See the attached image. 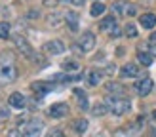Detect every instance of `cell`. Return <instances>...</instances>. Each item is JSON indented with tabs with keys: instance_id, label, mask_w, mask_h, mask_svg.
<instances>
[{
	"instance_id": "12",
	"label": "cell",
	"mask_w": 156,
	"mask_h": 137,
	"mask_svg": "<svg viewBox=\"0 0 156 137\" xmlns=\"http://www.w3.org/2000/svg\"><path fill=\"white\" fill-rule=\"evenodd\" d=\"M30 88H33L34 93H38V95L42 97V95L48 93V91H51L55 86H53L51 82H33V86H30Z\"/></svg>"
},
{
	"instance_id": "16",
	"label": "cell",
	"mask_w": 156,
	"mask_h": 137,
	"mask_svg": "<svg viewBox=\"0 0 156 137\" xmlns=\"http://www.w3.org/2000/svg\"><path fill=\"white\" fill-rule=\"evenodd\" d=\"M107 91H108V93H112L114 97H124V93H126V90L122 88V84H116V82L107 84Z\"/></svg>"
},
{
	"instance_id": "9",
	"label": "cell",
	"mask_w": 156,
	"mask_h": 137,
	"mask_svg": "<svg viewBox=\"0 0 156 137\" xmlns=\"http://www.w3.org/2000/svg\"><path fill=\"white\" fill-rule=\"evenodd\" d=\"M69 112H71V109H69L67 103H55L48 111V114L51 118H65V116H69Z\"/></svg>"
},
{
	"instance_id": "15",
	"label": "cell",
	"mask_w": 156,
	"mask_h": 137,
	"mask_svg": "<svg viewBox=\"0 0 156 137\" xmlns=\"http://www.w3.org/2000/svg\"><path fill=\"white\" fill-rule=\"evenodd\" d=\"M139 25L143 29H152L156 25V15L154 13H143L141 17H139Z\"/></svg>"
},
{
	"instance_id": "1",
	"label": "cell",
	"mask_w": 156,
	"mask_h": 137,
	"mask_svg": "<svg viewBox=\"0 0 156 137\" xmlns=\"http://www.w3.org/2000/svg\"><path fill=\"white\" fill-rule=\"evenodd\" d=\"M17 78V67H15V57L12 51L0 53V88L6 84H12Z\"/></svg>"
},
{
	"instance_id": "30",
	"label": "cell",
	"mask_w": 156,
	"mask_h": 137,
	"mask_svg": "<svg viewBox=\"0 0 156 137\" xmlns=\"http://www.w3.org/2000/svg\"><path fill=\"white\" fill-rule=\"evenodd\" d=\"M46 137H65V135H63V132H61V129H53V132H50Z\"/></svg>"
},
{
	"instance_id": "17",
	"label": "cell",
	"mask_w": 156,
	"mask_h": 137,
	"mask_svg": "<svg viewBox=\"0 0 156 137\" xmlns=\"http://www.w3.org/2000/svg\"><path fill=\"white\" fill-rule=\"evenodd\" d=\"M65 21H67L69 29H71L73 33H76V30H78V13L76 12H69L65 15Z\"/></svg>"
},
{
	"instance_id": "27",
	"label": "cell",
	"mask_w": 156,
	"mask_h": 137,
	"mask_svg": "<svg viewBox=\"0 0 156 137\" xmlns=\"http://www.w3.org/2000/svg\"><path fill=\"white\" fill-rule=\"evenodd\" d=\"M10 118V111H8V107L6 105H0V122H4Z\"/></svg>"
},
{
	"instance_id": "5",
	"label": "cell",
	"mask_w": 156,
	"mask_h": 137,
	"mask_svg": "<svg viewBox=\"0 0 156 137\" xmlns=\"http://www.w3.org/2000/svg\"><path fill=\"white\" fill-rule=\"evenodd\" d=\"M99 29L105 30V33H108V34L114 36V38L122 34V30H120V27H118V23H116V17H114V15H108V17H105L103 21H101Z\"/></svg>"
},
{
	"instance_id": "33",
	"label": "cell",
	"mask_w": 156,
	"mask_h": 137,
	"mask_svg": "<svg viewBox=\"0 0 156 137\" xmlns=\"http://www.w3.org/2000/svg\"><path fill=\"white\" fill-rule=\"evenodd\" d=\"M151 55H154V57H156V44H152V46H151Z\"/></svg>"
},
{
	"instance_id": "14",
	"label": "cell",
	"mask_w": 156,
	"mask_h": 137,
	"mask_svg": "<svg viewBox=\"0 0 156 137\" xmlns=\"http://www.w3.org/2000/svg\"><path fill=\"white\" fill-rule=\"evenodd\" d=\"M122 76H126V78H135V76H139L141 74V68H139L137 65H133V63H126L122 67Z\"/></svg>"
},
{
	"instance_id": "4",
	"label": "cell",
	"mask_w": 156,
	"mask_h": 137,
	"mask_svg": "<svg viewBox=\"0 0 156 137\" xmlns=\"http://www.w3.org/2000/svg\"><path fill=\"white\" fill-rule=\"evenodd\" d=\"M112 12L116 15H128V17H133V15L137 13V8L128 2V0H116V2L112 4Z\"/></svg>"
},
{
	"instance_id": "22",
	"label": "cell",
	"mask_w": 156,
	"mask_h": 137,
	"mask_svg": "<svg viewBox=\"0 0 156 137\" xmlns=\"http://www.w3.org/2000/svg\"><path fill=\"white\" fill-rule=\"evenodd\" d=\"M73 128H74V132H76V133H84L86 129H88V120H86V118L76 120L74 124H73Z\"/></svg>"
},
{
	"instance_id": "24",
	"label": "cell",
	"mask_w": 156,
	"mask_h": 137,
	"mask_svg": "<svg viewBox=\"0 0 156 137\" xmlns=\"http://www.w3.org/2000/svg\"><path fill=\"white\" fill-rule=\"evenodd\" d=\"M65 68L67 72H71V71H78V63L76 61H63V65H61Z\"/></svg>"
},
{
	"instance_id": "21",
	"label": "cell",
	"mask_w": 156,
	"mask_h": 137,
	"mask_svg": "<svg viewBox=\"0 0 156 137\" xmlns=\"http://www.w3.org/2000/svg\"><path fill=\"white\" fill-rule=\"evenodd\" d=\"M90 13L93 15V17H99V15H103V13H105V4H103V2H93Z\"/></svg>"
},
{
	"instance_id": "13",
	"label": "cell",
	"mask_w": 156,
	"mask_h": 137,
	"mask_svg": "<svg viewBox=\"0 0 156 137\" xmlns=\"http://www.w3.org/2000/svg\"><path fill=\"white\" fill-rule=\"evenodd\" d=\"M82 80V74H69V72H59L51 76V82H78Z\"/></svg>"
},
{
	"instance_id": "18",
	"label": "cell",
	"mask_w": 156,
	"mask_h": 137,
	"mask_svg": "<svg viewBox=\"0 0 156 137\" xmlns=\"http://www.w3.org/2000/svg\"><path fill=\"white\" fill-rule=\"evenodd\" d=\"M101 78H103V72L101 71H90L88 72V84L90 86H97L101 82Z\"/></svg>"
},
{
	"instance_id": "23",
	"label": "cell",
	"mask_w": 156,
	"mask_h": 137,
	"mask_svg": "<svg viewBox=\"0 0 156 137\" xmlns=\"http://www.w3.org/2000/svg\"><path fill=\"white\" fill-rule=\"evenodd\" d=\"M107 112H108V107L105 105V101L97 103L95 107H93V114H95V116H103V114H107Z\"/></svg>"
},
{
	"instance_id": "25",
	"label": "cell",
	"mask_w": 156,
	"mask_h": 137,
	"mask_svg": "<svg viewBox=\"0 0 156 137\" xmlns=\"http://www.w3.org/2000/svg\"><path fill=\"white\" fill-rule=\"evenodd\" d=\"M126 36H129V38L137 36V27L133 25V23H128V25H126Z\"/></svg>"
},
{
	"instance_id": "6",
	"label": "cell",
	"mask_w": 156,
	"mask_h": 137,
	"mask_svg": "<svg viewBox=\"0 0 156 137\" xmlns=\"http://www.w3.org/2000/svg\"><path fill=\"white\" fill-rule=\"evenodd\" d=\"M13 42H15V46H17V50H19L27 59L36 61V53H34V50H33V46H30L23 36H15V38H13Z\"/></svg>"
},
{
	"instance_id": "28",
	"label": "cell",
	"mask_w": 156,
	"mask_h": 137,
	"mask_svg": "<svg viewBox=\"0 0 156 137\" xmlns=\"http://www.w3.org/2000/svg\"><path fill=\"white\" fill-rule=\"evenodd\" d=\"M48 21H50V25H51V27H57V23L61 21V17H59V15H50V19H48Z\"/></svg>"
},
{
	"instance_id": "31",
	"label": "cell",
	"mask_w": 156,
	"mask_h": 137,
	"mask_svg": "<svg viewBox=\"0 0 156 137\" xmlns=\"http://www.w3.org/2000/svg\"><path fill=\"white\" fill-rule=\"evenodd\" d=\"M8 137H21V132L17 128H13V129H10V132H8Z\"/></svg>"
},
{
	"instance_id": "29",
	"label": "cell",
	"mask_w": 156,
	"mask_h": 137,
	"mask_svg": "<svg viewBox=\"0 0 156 137\" xmlns=\"http://www.w3.org/2000/svg\"><path fill=\"white\" fill-rule=\"evenodd\" d=\"M61 2L71 4V6H82V4H84V0H61Z\"/></svg>"
},
{
	"instance_id": "20",
	"label": "cell",
	"mask_w": 156,
	"mask_h": 137,
	"mask_svg": "<svg viewBox=\"0 0 156 137\" xmlns=\"http://www.w3.org/2000/svg\"><path fill=\"white\" fill-rule=\"evenodd\" d=\"M137 59H139V63L145 65V67L152 65V55H151V51H139V53H137Z\"/></svg>"
},
{
	"instance_id": "8",
	"label": "cell",
	"mask_w": 156,
	"mask_h": 137,
	"mask_svg": "<svg viewBox=\"0 0 156 137\" xmlns=\"http://www.w3.org/2000/svg\"><path fill=\"white\" fill-rule=\"evenodd\" d=\"M152 80L149 78V76H145V78H141L139 82H135V91H137V95H141V97H147L152 91Z\"/></svg>"
},
{
	"instance_id": "26",
	"label": "cell",
	"mask_w": 156,
	"mask_h": 137,
	"mask_svg": "<svg viewBox=\"0 0 156 137\" xmlns=\"http://www.w3.org/2000/svg\"><path fill=\"white\" fill-rule=\"evenodd\" d=\"M8 36H10V25L0 23V38H8Z\"/></svg>"
},
{
	"instance_id": "2",
	"label": "cell",
	"mask_w": 156,
	"mask_h": 137,
	"mask_svg": "<svg viewBox=\"0 0 156 137\" xmlns=\"http://www.w3.org/2000/svg\"><path fill=\"white\" fill-rule=\"evenodd\" d=\"M105 105L108 107V112L116 114V116H122V114L129 112V109H131V101L128 97H114V95L111 97L108 95L105 99Z\"/></svg>"
},
{
	"instance_id": "35",
	"label": "cell",
	"mask_w": 156,
	"mask_h": 137,
	"mask_svg": "<svg viewBox=\"0 0 156 137\" xmlns=\"http://www.w3.org/2000/svg\"><path fill=\"white\" fill-rule=\"evenodd\" d=\"M152 116H154V118H156V111H154V112H152Z\"/></svg>"
},
{
	"instance_id": "34",
	"label": "cell",
	"mask_w": 156,
	"mask_h": 137,
	"mask_svg": "<svg viewBox=\"0 0 156 137\" xmlns=\"http://www.w3.org/2000/svg\"><path fill=\"white\" fill-rule=\"evenodd\" d=\"M151 40H152V42H156V33H152V36H151Z\"/></svg>"
},
{
	"instance_id": "36",
	"label": "cell",
	"mask_w": 156,
	"mask_h": 137,
	"mask_svg": "<svg viewBox=\"0 0 156 137\" xmlns=\"http://www.w3.org/2000/svg\"><path fill=\"white\" fill-rule=\"evenodd\" d=\"M152 137H156V129H154V133H152Z\"/></svg>"
},
{
	"instance_id": "3",
	"label": "cell",
	"mask_w": 156,
	"mask_h": 137,
	"mask_svg": "<svg viewBox=\"0 0 156 137\" xmlns=\"http://www.w3.org/2000/svg\"><path fill=\"white\" fill-rule=\"evenodd\" d=\"M42 120H38V118H30L27 122H23L21 124V137H40V132H42Z\"/></svg>"
},
{
	"instance_id": "19",
	"label": "cell",
	"mask_w": 156,
	"mask_h": 137,
	"mask_svg": "<svg viewBox=\"0 0 156 137\" xmlns=\"http://www.w3.org/2000/svg\"><path fill=\"white\" fill-rule=\"evenodd\" d=\"M74 95L78 97V105H80V109H88V95H86V91H82L80 88H76Z\"/></svg>"
},
{
	"instance_id": "11",
	"label": "cell",
	"mask_w": 156,
	"mask_h": 137,
	"mask_svg": "<svg viewBox=\"0 0 156 137\" xmlns=\"http://www.w3.org/2000/svg\"><path fill=\"white\" fill-rule=\"evenodd\" d=\"M8 105L13 107V109H25L27 107V99L23 93H19V91H13V93L8 97Z\"/></svg>"
},
{
	"instance_id": "10",
	"label": "cell",
	"mask_w": 156,
	"mask_h": 137,
	"mask_svg": "<svg viewBox=\"0 0 156 137\" xmlns=\"http://www.w3.org/2000/svg\"><path fill=\"white\" fill-rule=\"evenodd\" d=\"M44 51L50 53V55H59V53L65 51V44L61 40H50L44 44Z\"/></svg>"
},
{
	"instance_id": "7",
	"label": "cell",
	"mask_w": 156,
	"mask_h": 137,
	"mask_svg": "<svg viewBox=\"0 0 156 137\" xmlns=\"http://www.w3.org/2000/svg\"><path fill=\"white\" fill-rule=\"evenodd\" d=\"M78 48H80V51H84V53H88V51H91L95 48V36H93V33H90V30L82 33L80 40H78Z\"/></svg>"
},
{
	"instance_id": "32",
	"label": "cell",
	"mask_w": 156,
	"mask_h": 137,
	"mask_svg": "<svg viewBox=\"0 0 156 137\" xmlns=\"http://www.w3.org/2000/svg\"><path fill=\"white\" fill-rule=\"evenodd\" d=\"M112 137H129V135H128V132H124V129H116Z\"/></svg>"
}]
</instances>
